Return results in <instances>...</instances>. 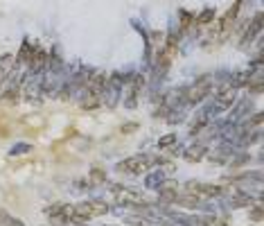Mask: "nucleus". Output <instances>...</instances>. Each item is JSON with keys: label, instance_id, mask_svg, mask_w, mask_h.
<instances>
[{"label": "nucleus", "instance_id": "obj_1", "mask_svg": "<svg viewBox=\"0 0 264 226\" xmlns=\"http://www.w3.org/2000/svg\"><path fill=\"white\" fill-rule=\"evenodd\" d=\"M262 23H264L262 11H257L253 18H249L246 27L242 30V36H239V41H237V48H239V50H249L251 45H253L257 39L262 36Z\"/></svg>", "mask_w": 264, "mask_h": 226}, {"label": "nucleus", "instance_id": "obj_2", "mask_svg": "<svg viewBox=\"0 0 264 226\" xmlns=\"http://www.w3.org/2000/svg\"><path fill=\"white\" fill-rule=\"evenodd\" d=\"M116 172L118 174H127V177H142L145 172H149V165L142 154H134L124 161L116 163Z\"/></svg>", "mask_w": 264, "mask_h": 226}, {"label": "nucleus", "instance_id": "obj_3", "mask_svg": "<svg viewBox=\"0 0 264 226\" xmlns=\"http://www.w3.org/2000/svg\"><path fill=\"white\" fill-rule=\"evenodd\" d=\"M237 98H239V90L231 88L228 84H215V88H212V93H210V100L215 102V104L219 106L223 113L231 109Z\"/></svg>", "mask_w": 264, "mask_h": 226}, {"label": "nucleus", "instance_id": "obj_4", "mask_svg": "<svg viewBox=\"0 0 264 226\" xmlns=\"http://www.w3.org/2000/svg\"><path fill=\"white\" fill-rule=\"evenodd\" d=\"M242 7H244V0H235L233 7L228 9L221 18H215L217 21V30H219L221 36L223 34H228V30H233V25H237L239 16H242Z\"/></svg>", "mask_w": 264, "mask_h": 226}, {"label": "nucleus", "instance_id": "obj_5", "mask_svg": "<svg viewBox=\"0 0 264 226\" xmlns=\"http://www.w3.org/2000/svg\"><path fill=\"white\" fill-rule=\"evenodd\" d=\"M235 147L228 145V143H217L212 149H208V154L205 158L212 163V165H228V161H231V156L235 154Z\"/></svg>", "mask_w": 264, "mask_h": 226}, {"label": "nucleus", "instance_id": "obj_6", "mask_svg": "<svg viewBox=\"0 0 264 226\" xmlns=\"http://www.w3.org/2000/svg\"><path fill=\"white\" fill-rule=\"evenodd\" d=\"M201 201H203V197L194 195V192H179L174 199V208H183V211H190V213H199L201 208Z\"/></svg>", "mask_w": 264, "mask_h": 226}, {"label": "nucleus", "instance_id": "obj_7", "mask_svg": "<svg viewBox=\"0 0 264 226\" xmlns=\"http://www.w3.org/2000/svg\"><path fill=\"white\" fill-rule=\"evenodd\" d=\"M208 149H210V145H205V143H201V140H197L194 145H185V149H183L181 158L185 163H201L205 158V154H208Z\"/></svg>", "mask_w": 264, "mask_h": 226}, {"label": "nucleus", "instance_id": "obj_8", "mask_svg": "<svg viewBox=\"0 0 264 226\" xmlns=\"http://www.w3.org/2000/svg\"><path fill=\"white\" fill-rule=\"evenodd\" d=\"M185 122H187V136H190V138H197V136L203 131L205 124H208L210 120L205 118L203 109H201V106H197V109H194V116H192V118H187Z\"/></svg>", "mask_w": 264, "mask_h": 226}, {"label": "nucleus", "instance_id": "obj_9", "mask_svg": "<svg viewBox=\"0 0 264 226\" xmlns=\"http://www.w3.org/2000/svg\"><path fill=\"white\" fill-rule=\"evenodd\" d=\"M176 195H179V185H176L172 179H167V181H165V183L156 190V197H158V201H156V203H165V206H174Z\"/></svg>", "mask_w": 264, "mask_h": 226}, {"label": "nucleus", "instance_id": "obj_10", "mask_svg": "<svg viewBox=\"0 0 264 226\" xmlns=\"http://www.w3.org/2000/svg\"><path fill=\"white\" fill-rule=\"evenodd\" d=\"M142 177H145V181H142V188L152 190V192H156L160 185L167 181V177H165V172H163V167H152L149 172L142 174Z\"/></svg>", "mask_w": 264, "mask_h": 226}, {"label": "nucleus", "instance_id": "obj_11", "mask_svg": "<svg viewBox=\"0 0 264 226\" xmlns=\"http://www.w3.org/2000/svg\"><path fill=\"white\" fill-rule=\"evenodd\" d=\"M251 163H253V154H251L249 149H237L231 156V161H228V167L235 172V170H242L246 165H251Z\"/></svg>", "mask_w": 264, "mask_h": 226}, {"label": "nucleus", "instance_id": "obj_12", "mask_svg": "<svg viewBox=\"0 0 264 226\" xmlns=\"http://www.w3.org/2000/svg\"><path fill=\"white\" fill-rule=\"evenodd\" d=\"M86 203H88L93 217H104V215H108V211H111V203L106 199H102V197H88Z\"/></svg>", "mask_w": 264, "mask_h": 226}, {"label": "nucleus", "instance_id": "obj_13", "mask_svg": "<svg viewBox=\"0 0 264 226\" xmlns=\"http://www.w3.org/2000/svg\"><path fill=\"white\" fill-rule=\"evenodd\" d=\"M187 116H190V111L183 109V106H169L167 116H165L163 120L167 122L169 127H176V124H183V122H185V120H187Z\"/></svg>", "mask_w": 264, "mask_h": 226}, {"label": "nucleus", "instance_id": "obj_14", "mask_svg": "<svg viewBox=\"0 0 264 226\" xmlns=\"http://www.w3.org/2000/svg\"><path fill=\"white\" fill-rule=\"evenodd\" d=\"M34 48H36V43H32L30 39H23L18 52H16V61H18L21 66H27V61H30L32 54H34Z\"/></svg>", "mask_w": 264, "mask_h": 226}, {"label": "nucleus", "instance_id": "obj_15", "mask_svg": "<svg viewBox=\"0 0 264 226\" xmlns=\"http://www.w3.org/2000/svg\"><path fill=\"white\" fill-rule=\"evenodd\" d=\"M21 100H23L21 88H9V86H5V90L0 93V106H16Z\"/></svg>", "mask_w": 264, "mask_h": 226}, {"label": "nucleus", "instance_id": "obj_16", "mask_svg": "<svg viewBox=\"0 0 264 226\" xmlns=\"http://www.w3.org/2000/svg\"><path fill=\"white\" fill-rule=\"evenodd\" d=\"M246 93L249 95H262V90H264V84H262V70H255L253 72V77L249 79V84H246Z\"/></svg>", "mask_w": 264, "mask_h": 226}, {"label": "nucleus", "instance_id": "obj_17", "mask_svg": "<svg viewBox=\"0 0 264 226\" xmlns=\"http://www.w3.org/2000/svg\"><path fill=\"white\" fill-rule=\"evenodd\" d=\"M215 18H217L215 7H203L199 14H194V25H210V23H215Z\"/></svg>", "mask_w": 264, "mask_h": 226}, {"label": "nucleus", "instance_id": "obj_18", "mask_svg": "<svg viewBox=\"0 0 264 226\" xmlns=\"http://www.w3.org/2000/svg\"><path fill=\"white\" fill-rule=\"evenodd\" d=\"M246 213H249V222L251 224H262V219H264V206H262V201H253L249 208H246Z\"/></svg>", "mask_w": 264, "mask_h": 226}, {"label": "nucleus", "instance_id": "obj_19", "mask_svg": "<svg viewBox=\"0 0 264 226\" xmlns=\"http://www.w3.org/2000/svg\"><path fill=\"white\" fill-rule=\"evenodd\" d=\"M88 181L93 185H106V170L104 167H100V165H93L88 170Z\"/></svg>", "mask_w": 264, "mask_h": 226}, {"label": "nucleus", "instance_id": "obj_20", "mask_svg": "<svg viewBox=\"0 0 264 226\" xmlns=\"http://www.w3.org/2000/svg\"><path fill=\"white\" fill-rule=\"evenodd\" d=\"M32 152H34V145H32V143H25V140H23V143H16V145H11L7 154H9L11 158H16V156H25V154H32Z\"/></svg>", "mask_w": 264, "mask_h": 226}, {"label": "nucleus", "instance_id": "obj_21", "mask_svg": "<svg viewBox=\"0 0 264 226\" xmlns=\"http://www.w3.org/2000/svg\"><path fill=\"white\" fill-rule=\"evenodd\" d=\"M176 140H179V134H174V131L158 136V140H156V149H158V152H165L169 145H174Z\"/></svg>", "mask_w": 264, "mask_h": 226}, {"label": "nucleus", "instance_id": "obj_22", "mask_svg": "<svg viewBox=\"0 0 264 226\" xmlns=\"http://www.w3.org/2000/svg\"><path fill=\"white\" fill-rule=\"evenodd\" d=\"M183 149H185V145H181L179 140H176L174 145H169L167 149H165V152H167V154H165V156H169V158H179V156L183 154Z\"/></svg>", "mask_w": 264, "mask_h": 226}, {"label": "nucleus", "instance_id": "obj_23", "mask_svg": "<svg viewBox=\"0 0 264 226\" xmlns=\"http://www.w3.org/2000/svg\"><path fill=\"white\" fill-rule=\"evenodd\" d=\"M244 120L249 122L253 129H260V127H262V111H253L249 118H244Z\"/></svg>", "mask_w": 264, "mask_h": 226}, {"label": "nucleus", "instance_id": "obj_24", "mask_svg": "<svg viewBox=\"0 0 264 226\" xmlns=\"http://www.w3.org/2000/svg\"><path fill=\"white\" fill-rule=\"evenodd\" d=\"M138 127H140V124H138V122H134V120H129V122H122V124H120V134H122V136L136 134V131H138Z\"/></svg>", "mask_w": 264, "mask_h": 226}, {"label": "nucleus", "instance_id": "obj_25", "mask_svg": "<svg viewBox=\"0 0 264 226\" xmlns=\"http://www.w3.org/2000/svg\"><path fill=\"white\" fill-rule=\"evenodd\" d=\"M61 206H64V201H52L50 206H45V217H50V215H59L61 213Z\"/></svg>", "mask_w": 264, "mask_h": 226}, {"label": "nucleus", "instance_id": "obj_26", "mask_svg": "<svg viewBox=\"0 0 264 226\" xmlns=\"http://www.w3.org/2000/svg\"><path fill=\"white\" fill-rule=\"evenodd\" d=\"M74 188H77V190H82V192H86V190H93V188H97V185L90 183L88 177H82V179H77V183H74Z\"/></svg>", "mask_w": 264, "mask_h": 226}, {"label": "nucleus", "instance_id": "obj_27", "mask_svg": "<svg viewBox=\"0 0 264 226\" xmlns=\"http://www.w3.org/2000/svg\"><path fill=\"white\" fill-rule=\"evenodd\" d=\"M249 68H253V70H257V68H262V52L257 50V52L249 59Z\"/></svg>", "mask_w": 264, "mask_h": 226}, {"label": "nucleus", "instance_id": "obj_28", "mask_svg": "<svg viewBox=\"0 0 264 226\" xmlns=\"http://www.w3.org/2000/svg\"><path fill=\"white\" fill-rule=\"evenodd\" d=\"M212 226H231V217H223V215H217L215 224Z\"/></svg>", "mask_w": 264, "mask_h": 226}, {"label": "nucleus", "instance_id": "obj_29", "mask_svg": "<svg viewBox=\"0 0 264 226\" xmlns=\"http://www.w3.org/2000/svg\"><path fill=\"white\" fill-rule=\"evenodd\" d=\"M7 226H27V224L23 222L21 217H11V215H9V219H7Z\"/></svg>", "mask_w": 264, "mask_h": 226}, {"label": "nucleus", "instance_id": "obj_30", "mask_svg": "<svg viewBox=\"0 0 264 226\" xmlns=\"http://www.w3.org/2000/svg\"><path fill=\"white\" fill-rule=\"evenodd\" d=\"M262 158H264V154H262V149H260V152H257V156H255V161L262 163Z\"/></svg>", "mask_w": 264, "mask_h": 226}, {"label": "nucleus", "instance_id": "obj_31", "mask_svg": "<svg viewBox=\"0 0 264 226\" xmlns=\"http://www.w3.org/2000/svg\"><path fill=\"white\" fill-rule=\"evenodd\" d=\"M197 226H208V224H205V222H201V217H199V222H197Z\"/></svg>", "mask_w": 264, "mask_h": 226}, {"label": "nucleus", "instance_id": "obj_32", "mask_svg": "<svg viewBox=\"0 0 264 226\" xmlns=\"http://www.w3.org/2000/svg\"><path fill=\"white\" fill-rule=\"evenodd\" d=\"M102 226H122V224H102Z\"/></svg>", "mask_w": 264, "mask_h": 226}, {"label": "nucleus", "instance_id": "obj_33", "mask_svg": "<svg viewBox=\"0 0 264 226\" xmlns=\"http://www.w3.org/2000/svg\"><path fill=\"white\" fill-rule=\"evenodd\" d=\"M249 226H262V224H249Z\"/></svg>", "mask_w": 264, "mask_h": 226}, {"label": "nucleus", "instance_id": "obj_34", "mask_svg": "<svg viewBox=\"0 0 264 226\" xmlns=\"http://www.w3.org/2000/svg\"><path fill=\"white\" fill-rule=\"evenodd\" d=\"M43 226H50V224H43Z\"/></svg>", "mask_w": 264, "mask_h": 226}]
</instances>
